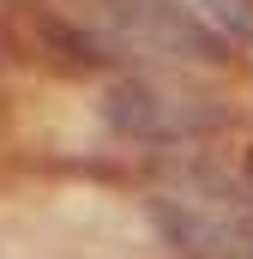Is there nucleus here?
Masks as SVG:
<instances>
[{"instance_id":"f03ea898","label":"nucleus","mask_w":253,"mask_h":259,"mask_svg":"<svg viewBox=\"0 0 253 259\" xmlns=\"http://www.w3.org/2000/svg\"><path fill=\"white\" fill-rule=\"evenodd\" d=\"M103 115L133 145H193V139L223 127V103H211L205 91H193L181 78H163V72L115 78L109 97H103Z\"/></svg>"},{"instance_id":"39448f33","label":"nucleus","mask_w":253,"mask_h":259,"mask_svg":"<svg viewBox=\"0 0 253 259\" xmlns=\"http://www.w3.org/2000/svg\"><path fill=\"white\" fill-rule=\"evenodd\" d=\"M241 181L253 187V145H247V157H241Z\"/></svg>"},{"instance_id":"7ed1b4c3","label":"nucleus","mask_w":253,"mask_h":259,"mask_svg":"<svg viewBox=\"0 0 253 259\" xmlns=\"http://www.w3.org/2000/svg\"><path fill=\"white\" fill-rule=\"evenodd\" d=\"M91 30L115 49V61H217L223 42L181 0H97Z\"/></svg>"},{"instance_id":"f257e3e1","label":"nucleus","mask_w":253,"mask_h":259,"mask_svg":"<svg viewBox=\"0 0 253 259\" xmlns=\"http://www.w3.org/2000/svg\"><path fill=\"white\" fill-rule=\"evenodd\" d=\"M247 181H235L217 163L199 157H163L157 169V193L151 217L163 229V241L187 259H235L247 235Z\"/></svg>"},{"instance_id":"20e7f679","label":"nucleus","mask_w":253,"mask_h":259,"mask_svg":"<svg viewBox=\"0 0 253 259\" xmlns=\"http://www.w3.org/2000/svg\"><path fill=\"white\" fill-rule=\"evenodd\" d=\"M187 6L223 49H253V0H187Z\"/></svg>"}]
</instances>
